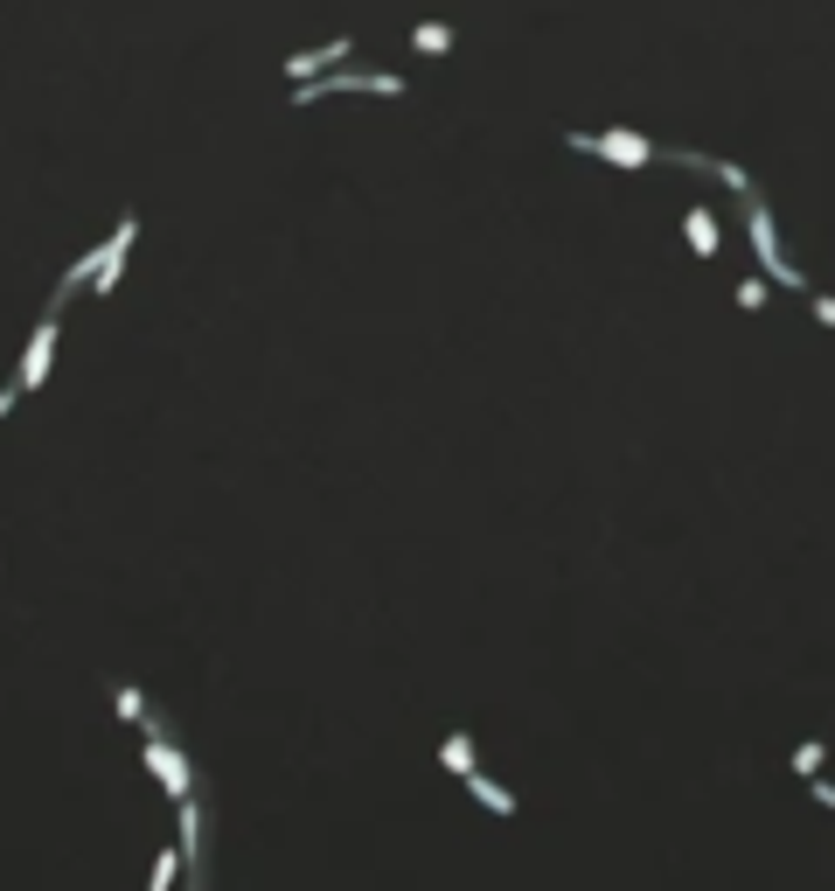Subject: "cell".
Here are the masks:
<instances>
[{"label": "cell", "instance_id": "1", "mask_svg": "<svg viewBox=\"0 0 835 891\" xmlns=\"http://www.w3.org/2000/svg\"><path fill=\"white\" fill-rule=\"evenodd\" d=\"M571 153H592V161L606 168H655V161H675V147L634 133V126H606V133H564Z\"/></svg>", "mask_w": 835, "mask_h": 891}, {"label": "cell", "instance_id": "2", "mask_svg": "<svg viewBox=\"0 0 835 891\" xmlns=\"http://www.w3.org/2000/svg\"><path fill=\"white\" fill-rule=\"evenodd\" d=\"M334 91H370V98H404L411 84H404V77H376V70H342V63H334V70H321V84H293V104H313V98H334Z\"/></svg>", "mask_w": 835, "mask_h": 891}, {"label": "cell", "instance_id": "3", "mask_svg": "<svg viewBox=\"0 0 835 891\" xmlns=\"http://www.w3.org/2000/svg\"><path fill=\"white\" fill-rule=\"evenodd\" d=\"M745 230H752V251H759V266L773 272V286H794L801 293V266H787V251H779V230H773V209L759 202V196H745Z\"/></svg>", "mask_w": 835, "mask_h": 891}, {"label": "cell", "instance_id": "4", "mask_svg": "<svg viewBox=\"0 0 835 891\" xmlns=\"http://www.w3.org/2000/svg\"><path fill=\"white\" fill-rule=\"evenodd\" d=\"M57 307H49L42 313V321H36V334H29V356H21V377H14V390H21V398H29V390H42V377H49V362H57Z\"/></svg>", "mask_w": 835, "mask_h": 891}, {"label": "cell", "instance_id": "5", "mask_svg": "<svg viewBox=\"0 0 835 891\" xmlns=\"http://www.w3.org/2000/svg\"><path fill=\"white\" fill-rule=\"evenodd\" d=\"M147 773L153 780H161V788H168V801H189V788H195V773H189V759H181L168 739H161V731H147Z\"/></svg>", "mask_w": 835, "mask_h": 891}, {"label": "cell", "instance_id": "6", "mask_svg": "<svg viewBox=\"0 0 835 891\" xmlns=\"http://www.w3.org/2000/svg\"><path fill=\"white\" fill-rule=\"evenodd\" d=\"M133 238H140V217H119V230H112V238L98 244V279H91V293H98V300H104V293L119 286V272H125V251H133Z\"/></svg>", "mask_w": 835, "mask_h": 891}, {"label": "cell", "instance_id": "7", "mask_svg": "<svg viewBox=\"0 0 835 891\" xmlns=\"http://www.w3.org/2000/svg\"><path fill=\"white\" fill-rule=\"evenodd\" d=\"M334 63H349V42H328V49H300V57L285 63V77H293V84H306V77H321V70H334Z\"/></svg>", "mask_w": 835, "mask_h": 891}, {"label": "cell", "instance_id": "8", "mask_svg": "<svg viewBox=\"0 0 835 891\" xmlns=\"http://www.w3.org/2000/svg\"><path fill=\"white\" fill-rule=\"evenodd\" d=\"M683 238H690V251L696 258H717V217H711V209H690V217H683Z\"/></svg>", "mask_w": 835, "mask_h": 891}, {"label": "cell", "instance_id": "9", "mask_svg": "<svg viewBox=\"0 0 835 891\" xmlns=\"http://www.w3.org/2000/svg\"><path fill=\"white\" fill-rule=\"evenodd\" d=\"M411 49H418V57H446V49H453V29H446V21H418V29H411Z\"/></svg>", "mask_w": 835, "mask_h": 891}, {"label": "cell", "instance_id": "10", "mask_svg": "<svg viewBox=\"0 0 835 891\" xmlns=\"http://www.w3.org/2000/svg\"><path fill=\"white\" fill-rule=\"evenodd\" d=\"M466 788H474V794H481V801L494 808V815H515V794H509V788H494L487 773H466Z\"/></svg>", "mask_w": 835, "mask_h": 891}, {"label": "cell", "instance_id": "11", "mask_svg": "<svg viewBox=\"0 0 835 891\" xmlns=\"http://www.w3.org/2000/svg\"><path fill=\"white\" fill-rule=\"evenodd\" d=\"M439 759H446V767L466 780V773H474V739H466V731H453V739L446 745H439Z\"/></svg>", "mask_w": 835, "mask_h": 891}, {"label": "cell", "instance_id": "12", "mask_svg": "<svg viewBox=\"0 0 835 891\" xmlns=\"http://www.w3.org/2000/svg\"><path fill=\"white\" fill-rule=\"evenodd\" d=\"M174 871H181V843L153 857V878H147V891H174Z\"/></svg>", "mask_w": 835, "mask_h": 891}, {"label": "cell", "instance_id": "13", "mask_svg": "<svg viewBox=\"0 0 835 891\" xmlns=\"http://www.w3.org/2000/svg\"><path fill=\"white\" fill-rule=\"evenodd\" d=\"M112 711H119V718H125V724H147V697H140V690H133V683H125V690H119V697H112Z\"/></svg>", "mask_w": 835, "mask_h": 891}, {"label": "cell", "instance_id": "14", "mask_svg": "<svg viewBox=\"0 0 835 891\" xmlns=\"http://www.w3.org/2000/svg\"><path fill=\"white\" fill-rule=\"evenodd\" d=\"M738 307H745V313H759V307H766V286H759V279H745V286H738Z\"/></svg>", "mask_w": 835, "mask_h": 891}, {"label": "cell", "instance_id": "15", "mask_svg": "<svg viewBox=\"0 0 835 891\" xmlns=\"http://www.w3.org/2000/svg\"><path fill=\"white\" fill-rule=\"evenodd\" d=\"M815 321H822V328H835V293H815Z\"/></svg>", "mask_w": 835, "mask_h": 891}]
</instances>
